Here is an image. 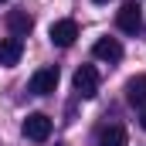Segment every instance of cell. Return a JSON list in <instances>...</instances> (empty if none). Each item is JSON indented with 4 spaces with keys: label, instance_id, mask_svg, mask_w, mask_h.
Segmentation results:
<instances>
[{
    "label": "cell",
    "instance_id": "1",
    "mask_svg": "<svg viewBox=\"0 0 146 146\" xmlns=\"http://www.w3.org/2000/svg\"><path fill=\"white\" fill-rule=\"evenodd\" d=\"M115 24H119V31H126V34H139V31H143V7H139L136 0L122 3L119 14H115Z\"/></svg>",
    "mask_w": 146,
    "mask_h": 146
},
{
    "label": "cell",
    "instance_id": "2",
    "mask_svg": "<svg viewBox=\"0 0 146 146\" xmlns=\"http://www.w3.org/2000/svg\"><path fill=\"white\" fill-rule=\"evenodd\" d=\"M21 133H24V139H31V143H44V139L51 136V119H48L44 112H31V115L24 119Z\"/></svg>",
    "mask_w": 146,
    "mask_h": 146
},
{
    "label": "cell",
    "instance_id": "3",
    "mask_svg": "<svg viewBox=\"0 0 146 146\" xmlns=\"http://www.w3.org/2000/svg\"><path fill=\"white\" fill-rule=\"evenodd\" d=\"M75 92H78L82 99H95V95H99V72H95L92 65H82V68L75 72Z\"/></svg>",
    "mask_w": 146,
    "mask_h": 146
},
{
    "label": "cell",
    "instance_id": "4",
    "mask_svg": "<svg viewBox=\"0 0 146 146\" xmlns=\"http://www.w3.org/2000/svg\"><path fill=\"white\" fill-rule=\"evenodd\" d=\"M51 44H58V48H72L75 37H78V24H75L72 17H61V21H54L51 24Z\"/></svg>",
    "mask_w": 146,
    "mask_h": 146
},
{
    "label": "cell",
    "instance_id": "5",
    "mask_svg": "<svg viewBox=\"0 0 146 146\" xmlns=\"http://www.w3.org/2000/svg\"><path fill=\"white\" fill-rule=\"evenodd\" d=\"M58 88V68H41L31 75V92L34 95H51Z\"/></svg>",
    "mask_w": 146,
    "mask_h": 146
},
{
    "label": "cell",
    "instance_id": "6",
    "mask_svg": "<svg viewBox=\"0 0 146 146\" xmlns=\"http://www.w3.org/2000/svg\"><path fill=\"white\" fill-rule=\"evenodd\" d=\"M21 54H24L21 37H3V41H0V65H3V68H14V65L21 61Z\"/></svg>",
    "mask_w": 146,
    "mask_h": 146
},
{
    "label": "cell",
    "instance_id": "7",
    "mask_svg": "<svg viewBox=\"0 0 146 146\" xmlns=\"http://www.w3.org/2000/svg\"><path fill=\"white\" fill-rule=\"evenodd\" d=\"M92 54H95L99 61H119V58H122V44H119L115 37H99L95 48H92Z\"/></svg>",
    "mask_w": 146,
    "mask_h": 146
},
{
    "label": "cell",
    "instance_id": "8",
    "mask_svg": "<svg viewBox=\"0 0 146 146\" xmlns=\"http://www.w3.org/2000/svg\"><path fill=\"white\" fill-rule=\"evenodd\" d=\"M126 99H129L133 106L146 109V75H133V78L126 82Z\"/></svg>",
    "mask_w": 146,
    "mask_h": 146
},
{
    "label": "cell",
    "instance_id": "9",
    "mask_svg": "<svg viewBox=\"0 0 146 146\" xmlns=\"http://www.w3.org/2000/svg\"><path fill=\"white\" fill-rule=\"evenodd\" d=\"M95 146H126V129H122L119 122L102 126V129H99V139H95Z\"/></svg>",
    "mask_w": 146,
    "mask_h": 146
},
{
    "label": "cell",
    "instance_id": "10",
    "mask_svg": "<svg viewBox=\"0 0 146 146\" xmlns=\"http://www.w3.org/2000/svg\"><path fill=\"white\" fill-rule=\"evenodd\" d=\"M7 27H10V37H24L34 27V21L27 10H14V14H7Z\"/></svg>",
    "mask_w": 146,
    "mask_h": 146
},
{
    "label": "cell",
    "instance_id": "11",
    "mask_svg": "<svg viewBox=\"0 0 146 146\" xmlns=\"http://www.w3.org/2000/svg\"><path fill=\"white\" fill-rule=\"evenodd\" d=\"M139 126H143V129H146V109L139 112Z\"/></svg>",
    "mask_w": 146,
    "mask_h": 146
},
{
    "label": "cell",
    "instance_id": "12",
    "mask_svg": "<svg viewBox=\"0 0 146 146\" xmlns=\"http://www.w3.org/2000/svg\"><path fill=\"white\" fill-rule=\"evenodd\" d=\"M95 3H109V0H95Z\"/></svg>",
    "mask_w": 146,
    "mask_h": 146
},
{
    "label": "cell",
    "instance_id": "13",
    "mask_svg": "<svg viewBox=\"0 0 146 146\" xmlns=\"http://www.w3.org/2000/svg\"><path fill=\"white\" fill-rule=\"evenodd\" d=\"M0 3H3V0H0Z\"/></svg>",
    "mask_w": 146,
    "mask_h": 146
}]
</instances>
